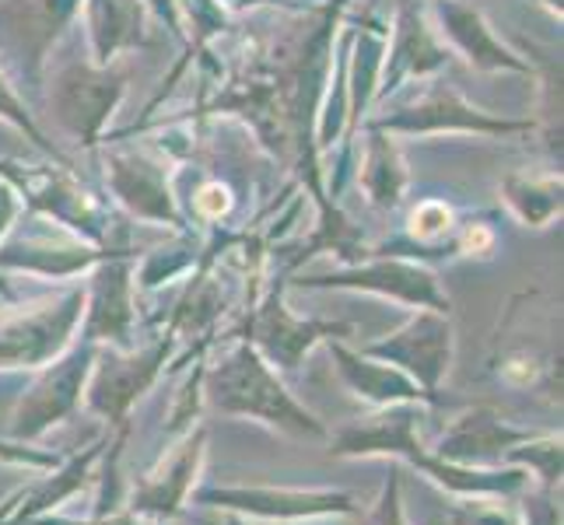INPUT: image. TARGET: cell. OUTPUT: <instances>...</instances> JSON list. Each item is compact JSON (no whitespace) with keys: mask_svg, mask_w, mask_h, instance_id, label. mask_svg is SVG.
<instances>
[{"mask_svg":"<svg viewBox=\"0 0 564 525\" xmlns=\"http://www.w3.org/2000/svg\"><path fill=\"white\" fill-rule=\"evenodd\" d=\"M200 389V396L225 417H252L295 438H326L316 414H308L288 393L281 375L249 340L231 347L218 364L204 368Z\"/></svg>","mask_w":564,"mask_h":525,"instance_id":"obj_1","label":"cell"},{"mask_svg":"<svg viewBox=\"0 0 564 525\" xmlns=\"http://www.w3.org/2000/svg\"><path fill=\"white\" fill-rule=\"evenodd\" d=\"M85 316V291L64 287L56 295L35 298L0 313V372L43 368L74 343Z\"/></svg>","mask_w":564,"mask_h":525,"instance_id":"obj_2","label":"cell"},{"mask_svg":"<svg viewBox=\"0 0 564 525\" xmlns=\"http://www.w3.org/2000/svg\"><path fill=\"white\" fill-rule=\"evenodd\" d=\"M95 354H99V347L77 340L61 358L43 364V372H39L35 382L25 389V396L11 417L14 441H39L53 424L67 420L77 406H82Z\"/></svg>","mask_w":564,"mask_h":525,"instance_id":"obj_3","label":"cell"},{"mask_svg":"<svg viewBox=\"0 0 564 525\" xmlns=\"http://www.w3.org/2000/svg\"><path fill=\"white\" fill-rule=\"evenodd\" d=\"M82 11V0H0V53L14 81L39 91L53 43Z\"/></svg>","mask_w":564,"mask_h":525,"instance_id":"obj_4","label":"cell"},{"mask_svg":"<svg viewBox=\"0 0 564 525\" xmlns=\"http://www.w3.org/2000/svg\"><path fill=\"white\" fill-rule=\"evenodd\" d=\"M169 350H172V333L141 350L106 347L102 354H95L91 375L85 385L88 411L99 414L109 427L130 420V406L159 382L162 364L169 361Z\"/></svg>","mask_w":564,"mask_h":525,"instance_id":"obj_5","label":"cell"},{"mask_svg":"<svg viewBox=\"0 0 564 525\" xmlns=\"http://www.w3.org/2000/svg\"><path fill=\"white\" fill-rule=\"evenodd\" d=\"M127 91V70L116 64L95 67V64H70L56 74L50 106L56 123H61L77 144H95L102 127L112 120Z\"/></svg>","mask_w":564,"mask_h":525,"instance_id":"obj_6","label":"cell"},{"mask_svg":"<svg viewBox=\"0 0 564 525\" xmlns=\"http://www.w3.org/2000/svg\"><path fill=\"white\" fill-rule=\"evenodd\" d=\"M453 350H456V329H453L449 313L421 308V313L406 326H400L397 333H389L386 340H376V343H365L361 354L397 364L400 372H406L424 389V393L435 396L445 372L453 368Z\"/></svg>","mask_w":564,"mask_h":525,"instance_id":"obj_7","label":"cell"},{"mask_svg":"<svg viewBox=\"0 0 564 525\" xmlns=\"http://www.w3.org/2000/svg\"><path fill=\"white\" fill-rule=\"evenodd\" d=\"M193 497L200 504H210V508L263 522L355 515V497L329 488H200L193 491Z\"/></svg>","mask_w":564,"mask_h":525,"instance_id":"obj_8","label":"cell"},{"mask_svg":"<svg viewBox=\"0 0 564 525\" xmlns=\"http://www.w3.org/2000/svg\"><path fill=\"white\" fill-rule=\"evenodd\" d=\"M376 130L393 133H519L530 130L527 120H498V116L474 109L456 88L445 81L427 85L411 106L382 116Z\"/></svg>","mask_w":564,"mask_h":525,"instance_id":"obj_9","label":"cell"},{"mask_svg":"<svg viewBox=\"0 0 564 525\" xmlns=\"http://www.w3.org/2000/svg\"><path fill=\"white\" fill-rule=\"evenodd\" d=\"M421 420H424L421 403L379 406L372 417L340 427L337 438L329 441V456H337V459L389 456V459L411 462L417 470L421 459L427 456L424 441H421Z\"/></svg>","mask_w":564,"mask_h":525,"instance_id":"obj_10","label":"cell"},{"mask_svg":"<svg viewBox=\"0 0 564 525\" xmlns=\"http://www.w3.org/2000/svg\"><path fill=\"white\" fill-rule=\"evenodd\" d=\"M305 287H340V291H368V295L393 298L400 305L414 308H432V313H449V298L438 287V277L421 263H411L403 256L393 260H376V263H358L351 270L329 277H305Z\"/></svg>","mask_w":564,"mask_h":525,"instance_id":"obj_11","label":"cell"},{"mask_svg":"<svg viewBox=\"0 0 564 525\" xmlns=\"http://www.w3.org/2000/svg\"><path fill=\"white\" fill-rule=\"evenodd\" d=\"M204 456H207V427H197V431L189 427L180 449H172V456L162 459L151 473H141L133 480L123 508L138 518H159V522L176 518L186 497L193 494Z\"/></svg>","mask_w":564,"mask_h":525,"instance_id":"obj_12","label":"cell"},{"mask_svg":"<svg viewBox=\"0 0 564 525\" xmlns=\"http://www.w3.org/2000/svg\"><path fill=\"white\" fill-rule=\"evenodd\" d=\"M133 322H138V308H133V266L130 256L112 252L102 263H95L91 287L85 291V343H106L116 350H130Z\"/></svg>","mask_w":564,"mask_h":525,"instance_id":"obj_13","label":"cell"},{"mask_svg":"<svg viewBox=\"0 0 564 525\" xmlns=\"http://www.w3.org/2000/svg\"><path fill=\"white\" fill-rule=\"evenodd\" d=\"M347 333H351L347 322H319V319L291 316L281 298V287H274L267 295V302L257 308V316H252L249 343L257 347L270 364H278L281 372H295L319 340H340Z\"/></svg>","mask_w":564,"mask_h":525,"instance_id":"obj_14","label":"cell"},{"mask_svg":"<svg viewBox=\"0 0 564 525\" xmlns=\"http://www.w3.org/2000/svg\"><path fill=\"white\" fill-rule=\"evenodd\" d=\"M106 183L130 214L154 225H180L176 197H172L169 172L159 158L144 151H106Z\"/></svg>","mask_w":564,"mask_h":525,"instance_id":"obj_15","label":"cell"},{"mask_svg":"<svg viewBox=\"0 0 564 525\" xmlns=\"http://www.w3.org/2000/svg\"><path fill=\"white\" fill-rule=\"evenodd\" d=\"M533 435L536 431L509 424L501 414H495L491 406H474V411H463L445 427L432 456L442 462H456V466H505L501 462L505 452Z\"/></svg>","mask_w":564,"mask_h":525,"instance_id":"obj_16","label":"cell"},{"mask_svg":"<svg viewBox=\"0 0 564 525\" xmlns=\"http://www.w3.org/2000/svg\"><path fill=\"white\" fill-rule=\"evenodd\" d=\"M102 456H106V441H95L85 452H77L67 462L53 466L43 480L22 483V488L0 501V525H29L32 518L61 508L67 497H74L77 491L88 488L95 480V466L102 462Z\"/></svg>","mask_w":564,"mask_h":525,"instance_id":"obj_17","label":"cell"},{"mask_svg":"<svg viewBox=\"0 0 564 525\" xmlns=\"http://www.w3.org/2000/svg\"><path fill=\"white\" fill-rule=\"evenodd\" d=\"M435 18H438V32L449 43L466 64L484 70V74H501V70H516V74H530V61H522L519 53L495 35V29L484 22V14L470 8L466 0H432Z\"/></svg>","mask_w":564,"mask_h":525,"instance_id":"obj_18","label":"cell"},{"mask_svg":"<svg viewBox=\"0 0 564 525\" xmlns=\"http://www.w3.org/2000/svg\"><path fill=\"white\" fill-rule=\"evenodd\" d=\"M329 358H334L337 375L344 379V385L365 403H372L376 411L379 406H393V403H435L432 393L400 372L397 364H386L379 358H368L361 350H351L344 340H326Z\"/></svg>","mask_w":564,"mask_h":525,"instance_id":"obj_19","label":"cell"},{"mask_svg":"<svg viewBox=\"0 0 564 525\" xmlns=\"http://www.w3.org/2000/svg\"><path fill=\"white\" fill-rule=\"evenodd\" d=\"M82 4L95 67H109L123 50L151 43L144 0H82Z\"/></svg>","mask_w":564,"mask_h":525,"instance_id":"obj_20","label":"cell"},{"mask_svg":"<svg viewBox=\"0 0 564 525\" xmlns=\"http://www.w3.org/2000/svg\"><path fill=\"white\" fill-rule=\"evenodd\" d=\"M445 61H449V50L438 43L435 29L411 4H403L397 18L393 50H389V64H382L379 91H397L411 77L435 74L438 67H445Z\"/></svg>","mask_w":564,"mask_h":525,"instance_id":"obj_21","label":"cell"},{"mask_svg":"<svg viewBox=\"0 0 564 525\" xmlns=\"http://www.w3.org/2000/svg\"><path fill=\"white\" fill-rule=\"evenodd\" d=\"M112 256L106 245H88V242H53V239H22L11 245H0V270H25L35 277H74L82 270H91Z\"/></svg>","mask_w":564,"mask_h":525,"instance_id":"obj_22","label":"cell"},{"mask_svg":"<svg viewBox=\"0 0 564 525\" xmlns=\"http://www.w3.org/2000/svg\"><path fill=\"white\" fill-rule=\"evenodd\" d=\"M501 200L527 228H547L561 214V175L512 172L501 179Z\"/></svg>","mask_w":564,"mask_h":525,"instance_id":"obj_23","label":"cell"},{"mask_svg":"<svg viewBox=\"0 0 564 525\" xmlns=\"http://www.w3.org/2000/svg\"><path fill=\"white\" fill-rule=\"evenodd\" d=\"M361 189L372 207L393 210L403 200L406 189V165L400 158V147L386 138V133H372L365 144L361 158Z\"/></svg>","mask_w":564,"mask_h":525,"instance_id":"obj_24","label":"cell"},{"mask_svg":"<svg viewBox=\"0 0 564 525\" xmlns=\"http://www.w3.org/2000/svg\"><path fill=\"white\" fill-rule=\"evenodd\" d=\"M382 56H386V35L382 32H361L355 43V56H351V85H347V95H351V109L347 116H361L368 109V102L376 99L379 91V77H382Z\"/></svg>","mask_w":564,"mask_h":525,"instance_id":"obj_25","label":"cell"},{"mask_svg":"<svg viewBox=\"0 0 564 525\" xmlns=\"http://www.w3.org/2000/svg\"><path fill=\"white\" fill-rule=\"evenodd\" d=\"M505 466H519L540 480L543 491H554L561 483V435H533L505 452Z\"/></svg>","mask_w":564,"mask_h":525,"instance_id":"obj_26","label":"cell"},{"mask_svg":"<svg viewBox=\"0 0 564 525\" xmlns=\"http://www.w3.org/2000/svg\"><path fill=\"white\" fill-rule=\"evenodd\" d=\"M449 525H522V508L498 494L459 497L449 504Z\"/></svg>","mask_w":564,"mask_h":525,"instance_id":"obj_27","label":"cell"},{"mask_svg":"<svg viewBox=\"0 0 564 525\" xmlns=\"http://www.w3.org/2000/svg\"><path fill=\"white\" fill-rule=\"evenodd\" d=\"M453 231V210L442 200H424L411 210V236L424 245L445 239Z\"/></svg>","mask_w":564,"mask_h":525,"instance_id":"obj_28","label":"cell"},{"mask_svg":"<svg viewBox=\"0 0 564 525\" xmlns=\"http://www.w3.org/2000/svg\"><path fill=\"white\" fill-rule=\"evenodd\" d=\"M0 116H4L8 123H14L18 130H25L29 138L39 144V147H46V151H53L50 144H46V138L39 133V127L32 123V116H29V106L22 102V95H18L14 88H11V81L4 77V70H0ZM56 154V151H53Z\"/></svg>","mask_w":564,"mask_h":525,"instance_id":"obj_29","label":"cell"},{"mask_svg":"<svg viewBox=\"0 0 564 525\" xmlns=\"http://www.w3.org/2000/svg\"><path fill=\"white\" fill-rule=\"evenodd\" d=\"M368 525H411L403 512V494H400V470L393 466L386 477V488L376 501L372 515H368Z\"/></svg>","mask_w":564,"mask_h":525,"instance_id":"obj_30","label":"cell"},{"mask_svg":"<svg viewBox=\"0 0 564 525\" xmlns=\"http://www.w3.org/2000/svg\"><path fill=\"white\" fill-rule=\"evenodd\" d=\"M193 207H197L200 218H207V221H221L225 214L231 210V193H228V186H221V183H204V186L197 189V197H193Z\"/></svg>","mask_w":564,"mask_h":525,"instance_id":"obj_31","label":"cell"},{"mask_svg":"<svg viewBox=\"0 0 564 525\" xmlns=\"http://www.w3.org/2000/svg\"><path fill=\"white\" fill-rule=\"evenodd\" d=\"M29 525H141V518L127 512V508H116V512H106V515H91V518H64V515H39L32 518Z\"/></svg>","mask_w":564,"mask_h":525,"instance_id":"obj_32","label":"cell"},{"mask_svg":"<svg viewBox=\"0 0 564 525\" xmlns=\"http://www.w3.org/2000/svg\"><path fill=\"white\" fill-rule=\"evenodd\" d=\"M522 508V525H561V508L554 504V491H543L536 497H530Z\"/></svg>","mask_w":564,"mask_h":525,"instance_id":"obj_33","label":"cell"},{"mask_svg":"<svg viewBox=\"0 0 564 525\" xmlns=\"http://www.w3.org/2000/svg\"><path fill=\"white\" fill-rule=\"evenodd\" d=\"M495 249V231L488 225H466V231L459 236V252H466V256H488V252Z\"/></svg>","mask_w":564,"mask_h":525,"instance_id":"obj_34","label":"cell"},{"mask_svg":"<svg viewBox=\"0 0 564 525\" xmlns=\"http://www.w3.org/2000/svg\"><path fill=\"white\" fill-rule=\"evenodd\" d=\"M18 214H22V200H18V193L11 186L0 183V239H4L8 231H11Z\"/></svg>","mask_w":564,"mask_h":525,"instance_id":"obj_35","label":"cell"},{"mask_svg":"<svg viewBox=\"0 0 564 525\" xmlns=\"http://www.w3.org/2000/svg\"><path fill=\"white\" fill-rule=\"evenodd\" d=\"M144 4L162 18V22H169L172 32H180V18H176V0H144Z\"/></svg>","mask_w":564,"mask_h":525,"instance_id":"obj_36","label":"cell"},{"mask_svg":"<svg viewBox=\"0 0 564 525\" xmlns=\"http://www.w3.org/2000/svg\"><path fill=\"white\" fill-rule=\"evenodd\" d=\"M0 298H8V302H14V287L4 281V274H0Z\"/></svg>","mask_w":564,"mask_h":525,"instance_id":"obj_37","label":"cell"},{"mask_svg":"<svg viewBox=\"0 0 564 525\" xmlns=\"http://www.w3.org/2000/svg\"><path fill=\"white\" fill-rule=\"evenodd\" d=\"M225 525H249L242 515H231V512H225Z\"/></svg>","mask_w":564,"mask_h":525,"instance_id":"obj_38","label":"cell"}]
</instances>
